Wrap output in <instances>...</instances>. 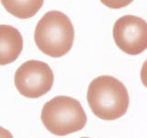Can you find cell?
Listing matches in <instances>:
<instances>
[{
	"instance_id": "cell-3",
	"label": "cell",
	"mask_w": 147,
	"mask_h": 138,
	"mask_svg": "<svg viewBox=\"0 0 147 138\" xmlns=\"http://www.w3.org/2000/svg\"><path fill=\"white\" fill-rule=\"evenodd\" d=\"M44 127L58 136L81 131L87 118L81 103L68 96H57L47 101L40 115Z\"/></svg>"
},
{
	"instance_id": "cell-2",
	"label": "cell",
	"mask_w": 147,
	"mask_h": 138,
	"mask_svg": "<svg viewBox=\"0 0 147 138\" xmlns=\"http://www.w3.org/2000/svg\"><path fill=\"white\" fill-rule=\"evenodd\" d=\"M75 29L65 14L52 10L39 20L34 31V41L40 52L53 58L65 55L73 47Z\"/></svg>"
},
{
	"instance_id": "cell-6",
	"label": "cell",
	"mask_w": 147,
	"mask_h": 138,
	"mask_svg": "<svg viewBox=\"0 0 147 138\" xmlns=\"http://www.w3.org/2000/svg\"><path fill=\"white\" fill-rule=\"evenodd\" d=\"M23 50V38L18 29L0 25V66L15 62Z\"/></svg>"
},
{
	"instance_id": "cell-9",
	"label": "cell",
	"mask_w": 147,
	"mask_h": 138,
	"mask_svg": "<svg viewBox=\"0 0 147 138\" xmlns=\"http://www.w3.org/2000/svg\"><path fill=\"white\" fill-rule=\"evenodd\" d=\"M0 138H13V135L7 129L0 126Z\"/></svg>"
},
{
	"instance_id": "cell-7",
	"label": "cell",
	"mask_w": 147,
	"mask_h": 138,
	"mask_svg": "<svg viewBox=\"0 0 147 138\" xmlns=\"http://www.w3.org/2000/svg\"><path fill=\"white\" fill-rule=\"evenodd\" d=\"M44 0H1V4L11 15L21 20L34 17L42 7Z\"/></svg>"
},
{
	"instance_id": "cell-10",
	"label": "cell",
	"mask_w": 147,
	"mask_h": 138,
	"mask_svg": "<svg viewBox=\"0 0 147 138\" xmlns=\"http://www.w3.org/2000/svg\"><path fill=\"white\" fill-rule=\"evenodd\" d=\"M81 138H88V137H81Z\"/></svg>"
},
{
	"instance_id": "cell-8",
	"label": "cell",
	"mask_w": 147,
	"mask_h": 138,
	"mask_svg": "<svg viewBox=\"0 0 147 138\" xmlns=\"http://www.w3.org/2000/svg\"><path fill=\"white\" fill-rule=\"evenodd\" d=\"M100 2L107 7L118 9L129 6L133 2V0H100Z\"/></svg>"
},
{
	"instance_id": "cell-5",
	"label": "cell",
	"mask_w": 147,
	"mask_h": 138,
	"mask_svg": "<svg viewBox=\"0 0 147 138\" xmlns=\"http://www.w3.org/2000/svg\"><path fill=\"white\" fill-rule=\"evenodd\" d=\"M113 39L122 52L137 55L147 48V24L142 18L125 15L113 26Z\"/></svg>"
},
{
	"instance_id": "cell-1",
	"label": "cell",
	"mask_w": 147,
	"mask_h": 138,
	"mask_svg": "<svg viewBox=\"0 0 147 138\" xmlns=\"http://www.w3.org/2000/svg\"><path fill=\"white\" fill-rule=\"evenodd\" d=\"M86 99L92 112L105 121L122 117L130 104L126 87L110 76H100L92 80L87 89Z\"/></svg>"
},
{
	"instance_id": "cell-4",
	"label": "cell",
	"mask_w": 147,
	"mask_h": 138,
	"mask_svg": "<svg viewBox=\"0 0 147 138\" xmlns=\"http://www.w3.org/2000/svg\"><path fill=\"white\" fill-rule=\"evenodd\" d=\"M54 75L48 64L30 60L17 69L14 77L18 92L30 99H37L52 89Z\"/></svg>"
}]
</instances>
